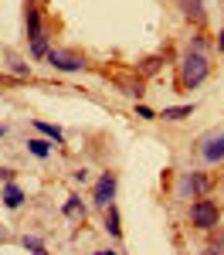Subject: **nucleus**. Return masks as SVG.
I'll return each instance as SVG.
<instances>
[{"label": "nucleus", "mask_w": 224, "mask_h": 255, "mask_svg": "<svg viewBox=\"0 0 224 255\" xmlns=\"http://www.w3.org/2000/svg\"><path fill=\"white\" fill-rule=\"evenodd\" d=\"M0 201H3V204H7V208H10V211H17L20 204H24V191H20L17 184H14V180H10V184H7V187H3V191H0Z\"/></svg>", "instance_id": "6e6552de"}, {"label": "nucleus", "mask_w": 224, "mask_h": 255, "mask_svg": "<svg viewBox=\"0 0 224 255\" xmlns=\"http://www.w3.org/2000/svg\"><path fill=\"white\" fill-rule=\"evenodd\" d=\"M24 249H27V252H34V255H44V242L34 238V235H24Z\"/></svg>", "instance_id": "dca6fc26"}, {"label": "nucleus", "mask_w": 224, "mask_h": 255, "mask_svg": "<svg viewBox=\"0 0 224 255\" xmlns=\"http://www.w3.org/2000/svg\"><path fill=\"white\" fill-rule=\"evenodd\" d=\"M105 232H109L112 238H119V235H122V225H119V208H116V204H109V208H105Z\"/></svg>", "instance_id": "9d476101"}, {"label": "nucleus", "mask_w": 224, "mask_h": 255, "mask_svg": "<svg viewBox=\"0 0 224 255\" xmlns=\"http://www.w3.org/2000/svg\"><path fill=\"white\" fill-rule=\"evenodd\" d=\"M197 153H201L204 163H224V133L211 129L197 139Z\"/></svg>", "instance_id": "7ed1b4c3"}, {"label": "nucleus", "mask_w": 224, "mask_h": 255, "mask_svg": "<svg viewBox=\"0 0 224 255\" xmlns=\"http://www.w3.org/2000/svg\"><path fill=\"white\" fill-rule=\"evenodd\" d=\"M177 7H180V14L190 24H197L201 27L204 20H207V10H204V0H177Z\"/></svg>", "instance_id": "0eeeda50"}, {"label": "nucleus", "mask_w": 224, "mask_h": 255, "mask_svg": "<svg viewBox=\"0 0 224 255\" xmlns=\"http://www.w3.org/2000/svg\"><path fill=\"white\" fill-rule=\"evenodd\" d=\"M207 187H211V177L207 174H183V180H180V194H190V197H204L207 194Z\"/></svg>", "instance_id": "423d86ee"}, {"label": "nucleus", "mask_w": 224, "mask_h": 255, "mask_svg": "<svg viewBox=\"0 0 224 255\" xmlns=\"http://www.w3.org/2000/svg\"><path fill=\"white\" fill-rule=\"evenodd\" d=\"M194 116V102H187V106H170V109H163L160 119L163 123H180V119Z\"/></svg>", "instance_id": "1a4fd4ad"}, {"label": "nucleus", "mask_w": 224, "mask_h": 255, "mask_svg": "<svg viewBox=\"0 0 224 255\" xmlns=\"http://www.w3.org/2000/svg\"><path fill=\"white\" fill-rule=\"evenodd\" d=\"M136 113H140V119H153V109H146V106H140Z\"/></svg>", "instance_id": "6ab92c4d"}, {"label": "nucleus", "mask_w": 224, "mask_h": 255, "mask_svg": "<svg viewBox=\"0 0 224 255\" xmlns=\"http://www.w3.org/2000/svg\"><path fill=\"white\" fill-rule=\"evenodd\" d=\"M65 215H68V218H85V204H81V197H75V194H72V197H68V204H65Z\"/></svg>", "instance_id": "4468645a"}, {"label": "nucleus", "mask_w": 224, "mask_h": 255, "mask_svg": "<svg viewBox=\"0 0 224 255\" xmlns=\"http://www.w3.org/2000/svg\"><path fill=\"white\" fill-rule=\"evenodd\" d=\"M204 255H224V232L214 238V242H211L207 249H204Z\"/></svg>", "instance_id": "a211bd4d"}, {"label": "nucleus", "mask_w": 224, "mask_h": 255, "mask_svg": "<svg viewBox=\"0 0 224 255\" xmlns=\"http://www.w3.org/2000/svg\"><path fill=\"white\" fill-rule=\"evenodd\" d=\"M116 184H119V180H116L112 170H105V174L99 177V184H95V204H99V208H109V204H112V197H116Z\"/></svg>", "instance_id": "39448f33"}, {"label": "nucleus", "mask_w": 224, "mask_h": 255, "mask_svg": "<svg viewBox=\"0 0 224 255\" xmlns=\"http://www.w3.org/2000/svg\"><path fill=\"white\" fill-rule=\"evenodd\" d=\"M48 61H51L58 72H81V68H85V58H81L78 51H58V48H51V51H48Z\"/></svg>", "instance_id": "20e7f679"}, {"label": "nucleus", "mask_w": 224, "mask_h": 255, "mask_svg": "<svg viewBox=\"0 0 224 255\" xmlns=\"http://www.w3.org/2000/svg\"><path fill=\"white\" fill-rule=\"evenodd\" d=\"M27 34H31V41L44 34V31H41V14L38 10H27Z\"/></svg>", "instance_id": "ddd939ff"}, {"label": "nucleus", "mask_w": 224, "mask_h": 255, "mask_svg": "<svg viewBox=\"0 0 224 255\" xmlns=\"http://www.w3.org/2000/svg\"><path fill=\"white\" fill-rule=\"evenodd\" d=\"M160 65H163V58H160V55L146 58V61H143V75H153V72H160Z\"/></svg>", "instance_id": "f3484780"}, {"label": "nucleus", "mask_w": 224, "mask_h": 255, "mask_svg": "<svg viewBox=\"0 0 224 255\" xmlns=\"http://www.w3.org/2000/svg\"><path fill=\"white\" fill-rule=\"evenodd\" d=\"M218 51H224V31L218 34Z\"/></svg>", "instance_id": "aec40b11"}, {"label": "nucleus", "mask_w": 224, "mask_h": 255, "mask_svg": "<svg viewBox=\"0 0 224 255\" xmlns=\"http://www.w3.org/2000/svg\"><path fill=\"white\" fill-rule=\"evenodd\" d=\"M211 75V65H207V55H197V51H187L180 61V85L183 89H197L204 79Z\"/></svg>", "instance_id": "f257e3e1"}, {"label": "nucleus", "mask_w": 224, "mask_h": 255, "mask_svg": "<svg viewBox=\"0 0 224 255\" xmlns=\"http://www.w3.org/2000/svg\"><path fill=\"white\" fill-rule=\"evenodd\" d=\"M31 51H34V58H48V51H51V48H48V38H44V34L34 38L31 41Z\"/></svg>", "instance_id": "2eb2a0df"}, {"label": "nucleus", "mask_w": 224, "mask_h": 255, "mask_svg": "<svg viewBox=\"0 0 224 255\" xmlns=\"http://www.w3.org/2000/svg\"><path fill=\"white\" fill-rule=\"evenodd\" d=\"M3 133H7V129H3V126H0V139H3Z\"/></svg>", "instance_id": "4be33fe9"}, {"label": "nucleus", "mask_w": 224, "mask_h": 255, "mask_svg": "<svg viewBox=\"0 0 224 255\" xmlns=\"http://www.w3.org/2000/svg\"><path fill=\"white\" fill-rule=\"evenodd\" d=\"M34 129H38L41 136H48L51 143H61V139H65V133H61L58 126H51V123H44V119H34Z\"/></svg>", "instance_id": "9b49d317"}, {"label": "nucleus", "mask_w": 224, "mask_h": 255, "mask_svg": "<svg viewBox=\"0 0 224 255\" xmlns=\"http://www.w3.org/2000/svg\"><path fill=\"white\" fill-rule=\"evenodd\" d=\"M34 3H38V0H34Z\"/></svg>", "instance_id": "5701e85b"}, {"label": "nucleus", "mask_w": 224, "mask_h": 255, "mask_svg": "<svg viewBox=\"0 0 224 255\" xmlns=\"http://www.w3.org/2000/svg\"><path fill=\"white\" fill-rule=\"evenodd\" d=\"M95 255H119V252H112V249H102V252H95Z\"/></svg>", "instance_id": "412c9836"}, {"label": "nucleus", "mask_w": 224, "mask_h": 255, "mask_svg": "<svg viewBox=\"0 0 224 255\" xmlns=\"http://www.w3.org/2000/svg\"><path fill=\"white\" fill-rule=\"evenodd\" d=\"M190 225L201 228V232H214V228L221 225V208H218V201L197 197V201L190 204Z\"/></svg>", "instance_id": "f03ea898"}, {"label": "nucleus", "mask_w": 224, "mask_h": 255, "mask_svg": "<svg viewBox=\"0 0 224 255\" xmlns=\"http://www.w3.org/2000/svg\"><path fill=\"white\" fill-rule=\"evenodd\" d=\"M51 146H55V143H48V139H27V150H31L34 157H41V160L51 153Z\"/></svg>", "instance_id": "f8f14e48"}]
</instances>
